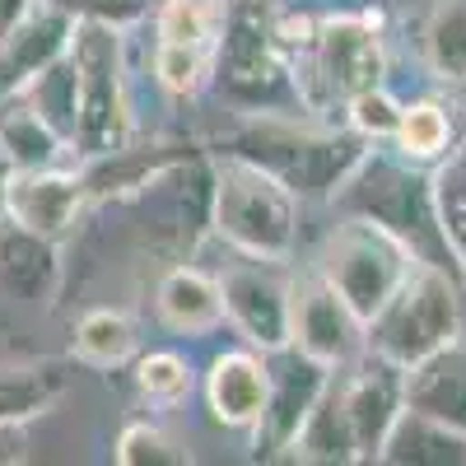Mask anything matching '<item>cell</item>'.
<instances>
[{"label":"cell","instance_id":"cell-1","mask_svg":"<svg viewBox=\"0 0 466 466\" xmlns=\"http://www.w3.org/2000/svg\"><path fill=\"white\" fill-rule=\"evenodd\" d=\"M336 215H360L373 219L378 228H387L392 238H401L415 261L443 266L452 276L466 280V266L457 261L448 233L439 224V206H434V168L410 164L392 145H369L360 154V164L345 173V182L331 191L327 201Z\"/></svg>","mask_w":466,"mask_h":466},{"label":"cell","instance_id":"cell-2","mask_svg":"<svg viewBox=\"0 0 466 466\" xmlns=\"http://www.w3.org/2000/svg\"><path fill=\"white\" fill-rule=\"evenodd\" d=\"M369 149L364 136L318 127L308 116H285V112H238V122L210 140V154H238V159L261 164L276 173L299 201L318 197L331 201V191L345 182V173L360 164Z\"/></svg>","mask_w":466,"mask_h":466},{"label":"cell","instance_id":"cell-3","mask_svg":"<svg viewBox=\"0 0 466 466\" xmlns=\"http://www.w3.org/2000/svg\"><path fill=\"white\" fill-rule=\"evenodd\" d=\"M210 228L252 261H289L299 248V197L252 159L210 154Z\"/></svg>","mask_w":466,"mask_h":466},{"label":"cell","instance_id":"cell-4","mask_svg":"<svg viewBox=\"0 0 466 466\" xmlns=\"http://www.w3.org/2000/svg\"><path fill=\"white\" fill-rule=\"evenodd\" d=\"M457 340H466V280L430 261H415L397 294L364 322V350L401 369H415Z\"/></svg>","mask_w":466,"mask_h":466},{"label":"cell","instance_id":"cell-5","mask_svg":"<svg viewBox=\"0 0 466 466\" xmlns=\"http://www.w3.org/2000/svg\"><path fill=\"white\" fill-rule=\"evenodd\" d=\"M70 66H75V131H70V154L75 159H103L122 145L136 140V112H131V89H127V47L122 28L80 19L70 43Z\"/></svg>","mask_w":466,"mask_h":466},{"label":"cell","instance_id":"cell-6","mask_svg":"<svg viewBox=\"0 0 466 466\" xmlns=\"http://www.w3.org/2000/svg\"><path fill=\"white\" fill-rule=\"evenodd\" d=\"M215 89L238 112L308 116L294 89L289 56L276 37V10L261 0H228V19L215 47Z\"/></svg>","mask_w":466,"mask_h":466},{"label":"cell","instance_id":"cell-7","mask_svg":"<svg viewBox=\"0 0 466 466\" xmlns=\"http://www.w3.org/2000/svg\"><path fill=\"white\" fill-rule=\"evenodd\" d=\"M294 89L308 116L345 107L355 94L387 85V43L373 10L360 15H322L318 33L299 56H289Z\"/></svg>","mask_w":466,"mask_h":466},{"label":"cell","instance_id":"cell-8","mask_svg":"<svg viewBox=\"0 0 466 466\" xmlns=\"http://www.w3.org/2000/svg\"><path fill=\"white\" fill-rule=\"evenodd\" d=\"M410 266H415V252L360 215H336L313 261V270L355 308L360 322H369L397 294V285L410 276Z\"/></svg>","mask_w":466,"mask_h":466},{"label":"cell","instance_id":"cell-9","mask_svg":"<svg viewBox=\"0 0 466 466\" xmlns=\"http://www.w3.org/2000/svg\"><path fill=\"white\" fill-rule=\"evenodd\" d=\"M266 369H270V382H266V406H261V420L252 430V457L270 461V457H289L299 430L308 410L318 406V397L327 392V382L336 369H327L322 360L303 355V350L285 345V350H270L266 355Z\"/></svg>","mask_w":466,"mask_h":466},{"label":"cell","instance_id":"cell-10","mask_svg":"<svg viewBox=\"0 0 466 466\" xmlns=\"http://www.w3.org/2000/svg\"><path fill=\"white\" fill-rule=\"evenodd\" d=\"M224 294V322H233L252 350L270 355V350L289 345V276L285 261H252L243 257L219 276Z\"/></svg>","mask_w":466,"mask_h":466},{"label":"cell","instance_id":"cell-11","mask_svg":"<svg viewBox=\"0 0 466 466\" xmlns=\"http://www.w3.org/2000/svg\"><path fill=\"white\" fill-rule=\"evenodd\" d=\"M289 345L327 369H345L364 355V322L318 270L289 276Z\"/></svg>","mask_w":466,"mask_h":466},{"label":"cell","instance_id":"cell-12","mask_svg":"<svg viewBox=\"0 0 466 466\" xmlns=\"http://www.w3.org/2000/svg\"><path fill=\"white\" fill-rule=\"evenodd\" d=\"M89 206V187L80 168H15L5 173V219L33 228L52 243H66Z\"/></svg>","mask_w":466,"mask_h":466},{"label":"cell","instance_id":"cell-13","mask_svg":"<svg viewBox=\"0 0 466 466\" xmlns=\"http://www.w3.org/2000/svg\"><path fill=\"white\" fill-rule=\"evenodd\" d=\"M340 382V397L350 410V424H355V439H360V457L378 461L387 434H392L397 415L406 410V369L364 350L360 360H350L345 369H336Z\"/></svg>","mask_w":466,"mask_h":466},{"label":"cell","instance_id":"cell-14","mask_svg":"<svg viewBox=\"0 0 466 466\" xmlns=\"http://www.w3.org/2000/svg\"><path fill=\"white\" fill-rule=\"evenodd\" d=\"M75 28L80 19L66 15L52 0H37V5L0 37V103L19 98L37 75H47L75 43Z\"/></svg>","mask_w":466,"mask_h":466},{"label":"cell","instance_id":"cell-15","mask_svg":"<svg viewBox=\"0 0 466 466\" xmlns=\"http://www.w3.org/2000/svg\"><path fill=\"white\" fill-rule=\"evenodd\" d=\"M266 382H270V369H266L261 350L248 345V350H224V355H215L206 369L210 420L219 430L252 434L261 420V406H266Z\"/></svg>","mask_w":466,"mask_h":466},{"label":"cell","instance_id":"cell-16","mask_svg":"<svg viewBox=\"0 0 466 466\" xmlns=\"http://www.w3.org/2000/svg\"><path fill=\"white\" fill-rule=\"evenodd\" d=\"M0 289L19 303H52L61 289V243L0 215Z\"/></svg>","mask_w":466,"mask_h":466},{"label":"cell","instance_id":"cell-17","mask_svg":"<svg viewBox=\"0 0 466 466\" xmlns=\"http://www.w3.org/2000/svg\"><path fill=\"white\" fill-rule=\"evenodd\" d=\"M461 140H466V107L457 98H443V94H424V98L401 103V122H397L387 145H392L401 159L434 168Z\"/></svg>","mask_w":466,"mask_h":466},{"label":"cell","instance_id":"cell-18","mask_svg":"<svg viewBox=\"0 0 466 466\" xmlns=\"http://www.w3.org/2000/svg\"><path fill=\"white\" fill-rule=\"evenodd\" d=\"M154 313H159V322L177 336H210L224 322L219 280L206 276L201 266L177 261L159 276V285H154Z\"/></svg>","mask_w":466,"mask_h":466},{"label":"cell","instance_id":"cell-19","mask_svg":"<svg viewBox=\"0 0 466 466\" xmlns=\"http://www.w3.org/2000/svg\"><path fill=\"white\" fill-rule=\"evenodd\" d=\"M406 406L466 434V340L406 369Z\"/></svg>","mask_w":466,"mask_h":466},{"label":"cell","instance_id":"cell-20","mask_svg":"<svg viewBox=\"0 0 466 466\" xmlns=\"http://www.w3.org/2000/svg\"><path fill=\"white\" fill-rule=\"evenodd\" d=\"M70 154V140L24 94L0 103V159L5 168H52Z\"/></svg>","mask_w":466,"mask_h":466},{"label":"cell","instance_id":"cell-21","mask_svg":"<svg viewBox=\"0 0 466 466\" xmlns=\"http://www.w3.org/2000/svg\"><path fill=\"white\" fill-rule=\"evenodd\" d=\"M289 461H318V466H350V461H364L336 373H331V382H327V392L318 397V406L308 410L303 430H299V439H294V448H289Z\"/></svg>","mask_w":466,"mask_h":466},{"label":"cell","instance_id":"cell-22","mask_svg":"<svg viewBox=\"0 0 466 466\" xmlns=\"http://www.w3.org/2000/svg\"><path fill=\"white\" fill-rule=\"evenodd\" d=\"M378 461H387V466H466V434L406 406L392 424V434H387Z\"/></svg>","mask_w":466,"mask_h":466},{"label":"cell","instance_id":"cell-23","mask_svg":"<svg viewBox=\"0 0 466 466\" xmlns=\"http://www.w3.org/2000/svg\"><path fill=\"white\" fill-rule=\"evenodd\" d=\"M420 61L439 85H466V0H430L424 5Z\"/></svg>","mask_w":466,"mask_h":466},{"label":"cell","instance_id":"cell-24","mask_svg":"<svg viewBox=\"0 0 466 466\" xmlns=\"http://www.w3.org/2000/svg\"><path fill=\"white\" fill-rule=\"evenodd\" d=\"M70 387V373L61 360H28V364H0V420L33 424L47 415Z\"/></svg>","mask_w":466,"mask_h":466},{"label":"cell","instance_id":"cell-25","mask_svg":"<svg viewBox=\"0 0 466 466\" xmlns=\"http://www.w3.org/2000/svg\"><path fill=\"white\" fill-rule=\"evenodd\" d=\"M140 345V331H136V318L122 313V308H89V313L75 322V336H70V350L75 360L89 364V369H116L136 355Z\"/></svg>","mask_w":466,"mask_h":466},{"label":"cell","instance_id":"cell-26","mask_svg":"<svg viewBox=\"0 0 466 466\" xmlns=\"http://www.w3.org/2000/svg\"><path fill=\"white\" fill-rule=\"evenodd\" d=\"M228 19V0H159L154 5V43H187V47H219Z\"/></svg>","mask_w":466,"mask_h":466},{"label":"cell","instance_id":"cell-27","mask_svg":"<svg viewBox=\"0 0 466 466\" xmlns=\"http://www.w3.org/2000/svg\"><path fill=\"white\" fill-rule=\"evenodd\" d=\"M154 80L168 98H197L215 85V52L187 43H154Z\"/></svg>","mask_w":466,"mask_h":466},{"label":"cell","instance_id":"cell-28","mask_svg":"<svg viewBox=\"0 0 466 466\" xmlns=\"http://www.w3.org/2000/svg\"><path fill=\"white\" fill-rule=\"evenodd\" d=\"M112 457H116V466H191L197 461V452L154 420H131L127 430L116 434Z\"/></svg>","mask_w":466,"mask_h":466},{"label":"cell","instance_id":"cell-29","mask_svg":"<svg viewBox=\"0 0 466 466\" xmlns=\"http://www.w3.org/2000/svg\"><path fill=\"white\" fill-rule=\"evenodd\" d=\"M191 387H197V373L177 350H149V355L136 360V392L149 406H182Z\"/></svg>","mask_w":466,"mask_h":466},{"label":"cell","instance_id":"cell-30","mask_svg":"<svg viewBox=\"0 0 466 466\" xmlns=\"http://www.w3.org/2000/svg\"><path fill=\"white\" fill-rule=\"evenodd\" d=\"M434 206H439V224L448 233L457 261L466 266V140L443 164H434Z\"/></svg>","mask_w":466,"mask_h":466},{"label":"cell","instance_id":"cell-31","mask_svg":"<svg viewBox=\"0 0 466 466\" xmlns=\"http://www.w3.org/2000/svg\"><path fill=\"white\" fill-rule=\"evenodd\" d=\"M340 112H345V127L355 136H364L369 145H382V140H392V131L401 122V98L387 85H373V89L355 94Z\"/></svg>","mask_w":466,"mask_h":466},{"label":"cell","instance_id":"cell-32","mask_svg":"<svg viewBox=\"0 0 466 466\" xmlns=\"http://www.w3.org/2000/svg\"><path fill=\"white\" fill-rule=\"evenodd\" d=\"M52 5H61L66 15L75 19H94V24H112V28H131L140 24L159 0H52Z\"/></svg>","mask_w":466,"mask_h":466},{"label":"cell","instance_id":"cell-33","mask_svg":"<svg viewBox=\"0 0 466 466\" xmlns=\"http://www.w3.org/2000/svg\"><path fill=\"white\" fill-rule=\"evenodd\" d=\"M28 461V424L24 420H0V466Z\"/></svg>","mask_w":466,"mask_h":466},{"label":"cell","instance_id":"cell-34","mask_svg":"<svg viewBox=\"0 0 466 466\" xmlns=\"http://www.w3.org/2000/svg\"><path fill=\"white\" fill-rule=\"evenodd\" d=\"M33 5H37V0H0V37H5V33H10Z\"/></svg>","mask_w":466,"mask_h":466}]
</instances>
